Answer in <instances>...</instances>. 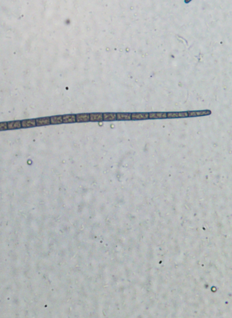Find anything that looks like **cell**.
<instances>
[{
    "label": "cell",
    "mask_w": 232,
    "mask_h": 318,
    "mask_svg": "<svg viewBox=\"0 0 232 318\" xmlns=\"http://www.w3.org/2000/svg\"><path fill=\"white\" fill-rule=\"evenodd\" d=\"M188 113L187 112H170L167 113V118L173 119V118H187Z\"/></svg>",
    "instance_id": "1"
},
{
    "label": "cell",
    "mask_w": 232,
    "mask_h": 318,
    "mask_svg": "<svg viewBox=\"0 0 232 318\" xmlns=\"http://www.w3.org/2000/svg\"><path fill=\"white\" fill-rule=\"evenodd\" d=\"M149 119V113H136L131 114V120H146Z\"/></svg>",
    "instance_id": "2"
},
{
    "label": "cell",
    "mask_w": 232,
    "mask_h": 318,
    "mask_svg": "<svg viewBox=\"0 0 232 318\" xmlns=\"http://www.w3.org/2000/svg\"><path fill=\"white\" fill-rule=\"evenodd\" d=\"M188 117H197L207 116L212 113L210 110H200V111H188Z\"/></svg>",
    "instance_id": "3"
},
{
    "label": "cell",
    "mask_w": 232,
    "mask_h": 318,
    "mask_svg": "<svg viewBox=\"0 0 232 318\" xmlns=\"http://www.w3.org/2000/svg\"><path fill=\"white\" fill-rule=\"evenodd\" d=\"M167 118V113H151L149 114V119H157Z\"/></svg>",
    "instance_id": "4"
},
{
    "label": "cell",
    "mask_w": 232,
    "mask_h": 318,
    "mask_svg": "<svg viewBox=\"0 0 232 318\" xmlns=\"http://www.w3.org/2000/svg\"><path fill=\"white\" fill-rule=\"evenodd\" d=\"M36 126V119H25L21 121V128H28Z\"/></svg>",
    "instance_id": "5"
},
{
    "label": "cell",
    "mask_w": 232,
    "mask_h": 318,
    "mask_svg": "<svg viewBox=\"0 0 232 318\" xmlns=\"http://www.w3.org/2000/svg\"><path fill=\"white\" fill-rule=\"evenodd\" d=\"M76 122H85L90 121L89 114H79L76 115Z\"/></svg>",
    "instance_id": "6"
},
{
    "label": "cell",
    "mask_w": 232,
    "mask_h": 318,
    "mask_svg": "<svg viewBox=\"0 0 232 318\" xmlns=\"http://www.w3.org/2000/svg\"><path fill=\"white\" fill-rule=\"evenodd\" d=\"M90 121L92 122H102L103 119L102 113H91L90 114Z\"/></svg>",
    "instance_id": "7"
},
{
    "label": "cell",
    "mask_w": 232,
    "mask_h": 318,
    "mask_svg": "<svg viewBox=\"0 0 232 318\" xmlns=\"http://www.w3.org/2000/svg\"><path fill=\"white\" fill-rule=\"evenodd\" d=\"M36 125L37 126H43V125H47L51 124V119L49 117L43 118H39L36 119Z\"/></svg>",
    "instance_id": "8"
},
{
    "label": "cell",
    "mask_w": 232,
    "mask_h": 318,
    "mask_svg": "<svg viewBox=\"0 0 232 318\" xmlns=\"http://www.w3.org/2000/svg\"><path fill=\"white\" fill-rule=\"evenodd\" d=\"M63 123H73L76 122L75 114H65L62 116Z\"/></svg>",
    "instance_id": "9"
},
{
    "label": "cell",
    "mask_w": 232,
    "mask_h": 318,
    "mask_svg": "<svg viewBox=\"0 0 232 318\" xmlns=\"http://www.w3.org/2000/svg\"><path fill=\"white\" fill-rule=\"evenodd\" d=\"M117 120L118 121H128L131 120V113H117Z\"/></svg>",
    "instance_id": "10"
},
{
    "label": "cell",
    "mask_w": 232,
    "mask_h": 318,
    "mask_svg": "<svg viewBox=\"0 0 232 318\" xmlns=\"http://www.w3.org/2000/svg\"><path fill=\"white\" fill-rule=\"evenodd\" d=\"M103 119L105 121H113L117 120V114L113 113H103Z\"/></svg>",
    "instance_id": "11"
},
{
    "label": "cell",
    "mask_w": 232,
    "mask_h": 318,
    "mask_svg": "<svg viewBox=\"0 0 232 318\" xmlns=\"http://www.w3.org/2000/svg\"><path fill=\"white\" fill-rule=\"evenodd\" d=\"M21 128V121H11L7 122V129H17Z\"/></svg>",
    "instance_id": "12"
},
{
    "label": "cell",
    "mask_w": 232,
    "mask_h": 318,
    "mask_svg": "<svg viewBox=\"0 0 232 318\" xmlns=\"http://www.w3.org/2000/svg\"><path fill=\"white\" fill-rule=\"evenodd\" d=\"M51 124H60L63 123L62 116H55L50 118Z\"/></svg>",
    "instance_id": "13"
},
{
    "label": "cell",
    "mask_w": 232,
    "mask_h": 318,
    "mask_svg": "<svg viewBox=\"0 0 232 318\" xmlns=\"http://www.w3.org/2000/svg\"><path fill=\"white\" fill-rule=\"evenodd\" d=\"M7 129V122H0V131Z\"/></svg>",
    "instance_id": "14"
}]
</instances>
